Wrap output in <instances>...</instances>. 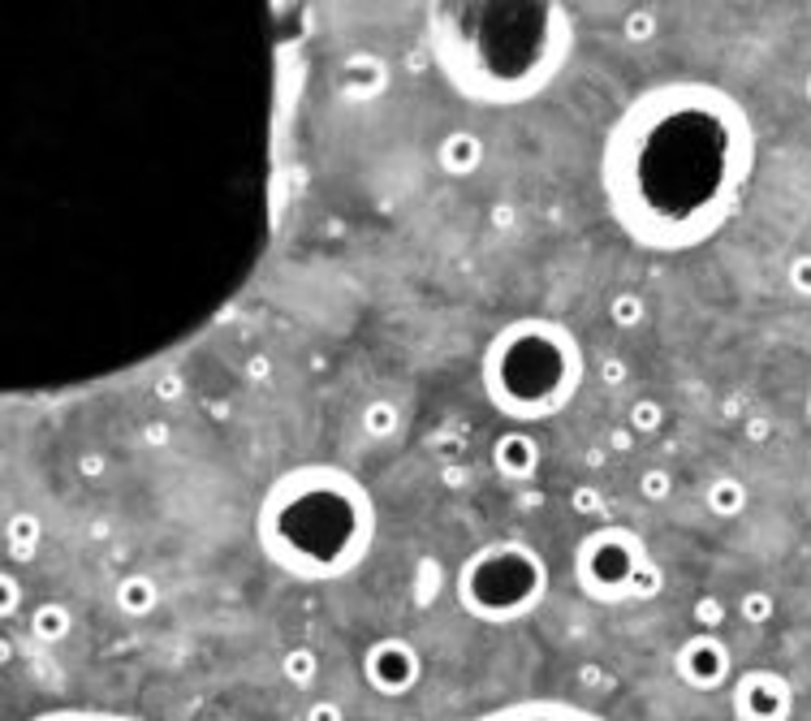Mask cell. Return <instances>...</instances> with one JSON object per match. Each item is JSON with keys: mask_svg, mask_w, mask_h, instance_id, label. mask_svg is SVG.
<instances>
[{"mask_svg": "<svg viewBox=\"0 0 811 721\" xmlns=\"http://www.w3.org/2000/svg\"><path fill=\"white\" fill-rule=\"evenodd\" d=\"M755 164L742 105L708 83L643 91L604 147L613 221L648 250H691L734 212Z\"/></svg>", "mask_w": 811, "mask_h": 721, "instance_id": "1", "label": "cell"}, {"mask_svg": "<svg viewBox=\"0 0 811 721\" xmlns=\"http://www.w3.org/2000/svg\"><path fill=\"white\" fill-rule=\"evenodd\" d=\"M376 536L367 488L337 467H298L268 488L259 510L263 553L298 579L349 575Z\"/></svg>", "mask_w": 811, "mask_h": 721, "instance_id": "2", "label": "cell"}, {"mask_svg": "<svg viewBox=\"0 0 811 721\" xmlns=\"http://www.w3.org/2000/svg\"><path fill=\"white\" fill-rule=\"evenodd\" d=\"M479 380L488 402L514 419L536 424L557 415L582 384V351L575 333L557 320H514L505 325L479 363Z\"/></svg>", "mask_w": 811, "mask_h": 721, "instance_id": "3", "label": "cell"}, {"mask_svg": "<svg viewBox=\"0 0 811 721\" xmlns=\"http://www.w3.org/2000/svg\"><path fill=\"white\" fill-rule=\"evenodd\" d=\"M549 592L540 553L523 540H496L470 553L458 575V601L479 622H514L531 613Z\"/></svg>", "mask_w": 811, "mask_h": 721, "instance_id": "4", "label": "cell"}, {"mask_svg": "<svg viewBox=\"0 0 811 721\" xmlns=\"http://www.w3.org/2000/svg\"><path fill=\"white\" fill-rule=\"evenodd\" d=\"M648 549L626 527H600L575 549V579L591 601H635V584L648 566Z\"/></svg>", "mask_w": 811, "mask_h": 721, "instance_id": "5", "label": "cell"}, {"mask_svg": "<svg viewBox=\"0 0 811 721\" xmlns=\"http://www.w3.org/2000/svg\"><path fill=\"white\" fill-rule=\"evenodd\" d=\"M363 674H367V683H371L380 696H406V692L419 683L423 661H419L415 644L389 635V639H376V644L367 648V657H363Z\"/></svg>", "mask_w": 811, "mask_h": 721, "instance_id": "6", "label": "cell"}, {"mask_svg": "<svg viewBox=\"0 0 811 721\" xmlns=\"http://www.w3.org/2000/svg\"><path fill=\"white\" fill-rule=\"evenodd\" d=\"M734 718L738 721H790L795 687L777 670H751L734 687Z\"/></svg>", "mask_w": 811, "mask_h": 721, "instance_id": "7", "label": "cell"}, {"mask_svg": "<svg viewBox=\"0 0 811 721\" xmlns=\"http://www.w3.org/2000/svg\"><path fill=\"white\" fill-rule=\"evenodd\" d=\"M729 665H734V657H729V644H725L721 635L696 631V635L678 648V679H683L687 687H696V692L721 687V683L729 679Z\"/></svg>", "mask_w": 811, "mask_h": 721, "instance_id": "8", "label": "cell"}, {"mask_svg": "<svg viewBox=\"0 0 811 721\" xmlns=\"http://www.w3.org/2000/svg\"><path fill=\"white\" fill-rule=\"evenodd\" d=\"M492 463H496L501 476H509V480H527V476L540 467V445H536L531 432L514 428V432H505V437L492 445Z\"/></svg>", "mask_w": 811, "mask_h": 721, "instance_id": "9", "label": "cell"}, {"mask_svg": "<svg viewBox=\"0 0 811 721\" xmlns=\"http://www.w3.org/2000/svg\"><path fill=\"white\" fill-rule=\"evenodd\" d=\"M479 164H483V143H479L470 130L445 134V143H441V169H445V173L466 178V173H475Z\"/></svg>", "mask_w": 811, "mask_h": 721, "instance_id": "10", "label": "cell"}, {"mask_svg": "<svg viewBox=\"0 0 811 721\" xmlns=\"http://www.w3.org/2000/svg\"><path fill=\"white\" fill-rule=\"evenodd\" d=\"M475 721H600L591 713H579V709H566V705H518V709H501V713H488V718Z\"/></svg>", "mask_w": 811, "mask_h": 721, "instance_id": "11", "label": "cell"}, {"mask_svg": "<svg viewBox=\"0 0 811 721\" xmlns=\"http://www.w3.org/2000/svg\"><path fill=\"white\" fill-rule=\"evenodd\" d=\"M30 631H35L39 639H61V635L70 631V613H65V604H39V609L30 613Z\"/></svg>", "mask_w": 811, "mask_h": 721, "instance_id": "12", "label": "cell"}, {"mask_svg": "<svg viewBox=\"0 0 811 721\" xmlns=\"http://www.w3.org/2000/svg\"><path fill=\"white\" fill-rule=\"evenodd\" d=\"M316 665H320V661H316L311 648H290L285 661H281V670H285V679H290L294 687H307V683L316 679Z\"/></svg>", "mask_w": 811, "mask_h": 721, "instance_id": "13", "label": "cell"}, {"mask_svg": "<svg viewBox=\"0 0 811 721\" xmlns=\"http://www.w3.org/2000/svg\"><path fill=\"white\" fill-rule=\"evenodd\" d=\"M708 505H712L716 514H738V510L747 505V488L738 480H716L712 484V492H708Z\"/></svg>", "mask_w": 811, "mask_h": 721, "instance_id": "14", "label": "cell"}, {"mask_svg": "<svg viewBox=\"0 0 811 721\" xmlns=\"http://www.w3.org/2000/svg\"><path fill=\"white\" fill-rule=\"evenodd\" d=\"M116 597H121V609H125V613H147V609L156 604V588H151V579H125Z\"/></svg>", "mask_w": 811, "mask_h": 721, "instance_id": "15", "label": "cell"}, {"mask_svg": "<svg viewBox=\"0 0 811 721\" xmlns=\"http://www.w3.org/2000/svg\"><path fill=\"white\" fill-rule=\"evenodd\" d=\"M691 618H696V631L716 635L721 622H725V604H721V597H699L696 609H691Z\"/></svg>", "mask_w": 811, "mask_h": 721, "instance_id": "16", "label": "cell"}, {"mask_svg": "<svg viewBox=\"0 0 811 721\" xmlns=\"http://www.w3.org/2000/svg\"><path fill=\"white\" fill-rule=\"evenodd\" d=\"M397 428V411L389 406V402H376L371 411H367V432H376V437H389Z\"/></svg>", "mask_w": 811, "mask_h": 721, "instance_id": "17", "label": "cell"}, {"mask_svg": "<svg viewBox=\"0 0 811 721\" xmlns=\"http://www.w3.org/2000/svg\"><path fill=\"white\" fill-rule=\"evenodd\" d=\"M742 618L755 622V626L769 622V618H773V597H769V592H747V597H742Z\"/></svg>", "mask_w": 811, "mask_h": 721, "instance_id": "18", "label": "cell"}, {"mask_svg": "<svg viewBox=\"0 0 811 721\" xmlns=\"http://www.w3.org/2000/svg\"><path fill=\"white\" fill-rule=\"evenodd\" d=\"M630 424H635L639 432H652V428L661 424V406H656V402H639V406L630 411Z\"/></svg>", "mask_w": 811, "mask_h": 721, "instance_id": "19", "label": "cell"}, {"mask_svg": "<svg viewBox=\"0 0 811 721\" xmlns=\"http://www.w3.org/2000/svg\"><path fill=\"white\" fill-rule=\"evenodd\" d=\"M613 316H617L622 325H639V316H643V303H639L635 294H622V298L613 303Z\"/></svg>", "mask_w": 811, "mask_h": 721, "instance_id": "20", "label": "cell"}, {"mask_svg": "<svg viewBox=\"0 0 811 721\" xmlns=\"http://www.w3.org/2000/svg\"><path fill=\"white\" fill-rule=\"evenodd\" d=\"M30 721H134V718H116V713H83V709H70V713H44V718Z\"/></svg>", "mask_w": 811, "mask_h": 721, "instance_id": "21", "label": "cell"}, {"mask_svg": "<svg viewBox=\"0 0 811 721\" xmlns=\"http://www.w3.org/2000/svg\"><path fill=\"white\" fill-rule=\"evenodd\" d=\"M790 285L811 298V255H799V259L790 264Z\"/></svg>", "mask_w": 811, "mask_h": 721, "instance_id": "22", "label": "cell"}, {"mask_svg": "<svg viewBox=\"0 0 811 721\" xmlns=\"http://www.w3.org/2000/svg\"><path fill=\"white\" fill-rule=\"evenodd\" d=\"M643 497H652V501L669 497V476H665V472H648V476H643Z\"/></svg>", "mask_w": 811, "mask_h": 721, "instance_id": "23", "label": "cell"}, {"mask_svg": "<svg viewBox=\"0 0 811 721\" xmlns=\"http://www.w3.org/2000/svg\"><path fill=\"white\" fill-rule=\"evenodd\" d=\"M307 721H342V709L329 705V700H316V705L307 709Z\"/></svg>", "mask_w": 811, "mask_h": 721, "instance_id": "24", "label": "cell"}, {"mask_svg": "<svg viewBox=\"0 0 811 721\" xmlns=\"http://www.w3.org/2000/svg\"><path fill=\"white\" fill-rule=\"evenodd\" d=\"M808 100H811V74H808Z\"/></svg>", "mask_w": 811, "mask_h": 721, "instance_id": "25", "label": "cell"}]
</instances>
